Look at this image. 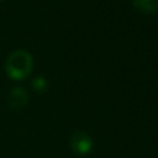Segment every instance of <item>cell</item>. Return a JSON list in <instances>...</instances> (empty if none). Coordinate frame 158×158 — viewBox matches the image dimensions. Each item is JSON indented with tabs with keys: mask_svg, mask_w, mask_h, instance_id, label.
Here are the masks:
<instances>
[{
	"mask_svg": "<svg viewBox=\"0 0 158 158\" xmlns=\"http://www.w3.org/2000/svg\"><path fill=\"white\" fill-rule=\"evenodd\" d=\"M0 1H1V0H0Z\"/></svg>",
	"mask_w": 158,
	"mask_h": 158,
	"instance_id": "obj_6",
	"label": "cell"
},
{
	"mask_svg": "<svg viewBox=\"0 0 158 158\" xmlns=\"http://www.w3.org/2000/svg\"><path fill=\"white\" fill-rule=\"evenodd\" d=\"M33 86L36 90L38 91H42L44 88H46V80L43 78H37L35 81H33Z\"/></svg>",
	"mask_w": 158,
	"mask_h": 158,
	"instance_id": "obj_5",
	"label": "cell"
},
{
	"mask_svg": "<svg viewBox=\"0 0 158 158\" xmlns=\"http://www.w3.org/2000/svg\"><path fill=\"white\" fill-rule=\"evenodd\" d=\"M5 67L12 79H23L32 70V57L26 51H15L7 57Z\"/></svg>",
	"mask_w": 158,
	"mask_h": 158,
	"instance_id": "obj_1",
	"label": "cell"
},
{
	"mask_svg": "<svg viewBox=\"0 0 158 158\" xmlns=\"http://www.w3.org/2000/svg\"><path fill=\"white\" fill-rule=\"evenodd\" d=\"M70 147L79 154H86L91 151L93 141L89 135L81 131H77L70 136Z\"/></svg>",
	"mask_w": 158,
	"mask_h": 158,
	"instance_id": "obj_2",
	"label": "cell"
},
{
	"mask_svg": "<svg viewBox=\"0 0 158 158\" xmlns=\"http://www.w3.org/2000/svg\"><path fill=\"white\" fill-rule=\"evenodd\" d=\"M133 6L144 15H153L158 12V0H133Z\"/></svg>",
	"mask_w": 158,
	"mask_h": 158,
	"instance_id": "obj_3",
	"label": "cell"
},
{
	"mask_svg": "<svg viewBox=\"0 0 158 158\" xmlns=\"http://www.w3.org/2000/svg\"><path fill=\"white\" fill-rule=\"evenodd\" d=\"M27 102V93L21 89V88H16L12 89L9 96V104L15 107V109H20L22 106H25Z\"/></svg>",
	"mask_w": 158,
	"mask_h": 158,
	"instance_id": "obj_4",
	"label": "cell"
}]
</instances>
